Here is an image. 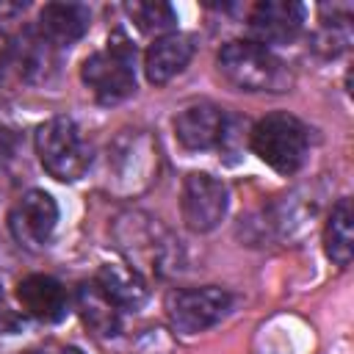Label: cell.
I'll list each match as a JSON object with an SVG mask.
<instances>
[{
  "instance_id": "obj_1",
  "label": "cell",
  "mask_w": 354,
  "mask_h": 354,
  "mask_svg": "<svg viewBox=\"0 0 354 354\" xmlns=\"http://www.w3.org/2000/svg\"><path fill=\"white\" fill-rule=\"evenodd\" d=\"M216 64L224 80L241 91H285L290 86L285 64L268 47L254 41H227Z\"/></svg>"
},
{
  "instance_id": "obj_2",
  "label": "cell",
  "mask_w": 354,
  "mask_h": 354,
  "mask_svg": "<svg viewBox=\"0 0 354 354\" xmlns=\"http://www.w3.org/2000/svg\"><path fill=\"white\" fill-rule=\"evenodd\" d=\"M80 77L91 88V94L105 105L127 100L136 91V47H133V41L122 30L111 33L108 47L83 61Z\"/></svg>"
},
{
  "instance_id": "obj_3",
  "label": "cell",
  "mask_w": 354,
  "mask_h": 354,
  "mask_svg": "<svg viewBox=\"0 0 354 354\" xmlns=\"http://www.w3.org/2000/svg\"><path fill=\"white\" fill-rule=\"evenodd\" d=\"M36 155L44 171L61 183L80 180L91 163V149L69 116L47 119L36 130Z\"/></svg>"
},
{
  "instance_id": "obj_4",
  "label": "cell",
  "mask_w": 354,
  "mask_h": 354,
  "mask_svg": "<svg viewBox=\"0 0 354 354\" xmlns=\"http://www.w3.org/2000/svg\"><path fill=\"white\" fill-rule=\"evenodd\" d=\"M249 144L254 155L279 174L299 171L307 158V130L290 113H268L260 119L249 133Z\"/></svg>"
},
{
  "instance_id": "obj_5",
  "label": "cell",
  "mask_w": 354,
  "mask_h": 354,
  "mask_svg": "<svg viewBox=\"0 0 354 354\" xmlns=\"http://www.w3.org/2000/svg\"><path fill=\"white\" fill-rule=\"evenodd\" d=\"M232 304V296L216 285L207 288H188V290H171L166 296V313L177 332L196 335L218 324Z\"/></svg>"
},
{
  "instance_id": "obj_6",
  "label": "cell",
  "mask_w": 354,
  "mask_h": 354,
  "mask_svg": "<svg viewBox=\"0 0 354 354\" xmlns=\"http://www.w3.org/2000/svg\"><path fill=\"white\" fill-rule=\"evenodd\" d=\"M183 221L191 232H210L227 213V185L207 171H191L180 196Z\"/></svg>"
},
{
  "instance_id": "obj_7",
  "label": "cell",
  "mask_w": 354,
  "mask_h": 354,
  "mask_svg": "<svg viewBox=\"0 0 354 354\" xmlns=\"http://www.w3.org/2000/svg\"><path fill=\"white\" fill-rule=\"evenodd\" d=\"M55 224H58V205L47 191L39 188L22 194L8 213L11 235L17 238V243L28 249H41L50 241Z\"/></svg>"
},
{
  "instance_id": "obj_8",
  "label": "cell",
  "mask_w": 354,
  "mask_h": 354,
  "mask_svg": "<svg viewBox=\"0 0 354 354\" xmlns=\"http://www.w3.org/2000/svg\"><path fill=\"white\" fill-rule=\"evenodd\" d=\"M304 28V6L296 0H263L249 14L254 44H288Z\"/></svg>"
},
{
  "instance_id": "obj_9",
  "label": "cell",
  "mask_w": 354,
  "mask_h": 354,
  "mask_svg": "<svg viewBox=\"0 0 354 354\" xmlns=\"http://www.w3.org/2000/svg\"><path fill=\"white\" fill-rule=\"evenodd\" d=\"M227 113L213 102H191L174 116L177 141L185 149H213L221 144Z\"/></svg>"
},
{
  "instance_id": "obj_10",
  "label": "cell",
  "mask_w": 354,
  "mask_h": 354,
  "mask_svg": "<svg viewBox=\"0 0 354 354\" xmlns=\"http://www.w3.org/2000/svg\"><path fill=\"white\" fill-rule=\"evenodd\" d=\"M17 75L28 83H47L58 72V44L39 28H22L17 44H11Z\"/></svg>"
},
{
  "instance_id": "obj_11",
  "label": "cell",
  "mask_w": 354,
  "mask_h": 354,
  "mask_svg": "<svg viewBox=\"0 0 354 354\" xmlns=\"http://www.w3.org/2000/svg\"><path fill=\"white\" fill-rule=\"evenodd\" d=\"M17 299L22 304V310L36 318V321H44V324H55L66 315V288L47 277V274H30L25 279H19L17 285Z\"/></svg>"
},
{
  "instance_id": "obj_12",
  "label": "cell",
  "mask_w": 354,
  "mask_h": 354,
  "mask_svg": "<svg viewBox=\"0 0 354 354\" xmlns=\"http://www.w3.org/2000/svg\"><path fill=\"white\" fill-rule=\"evenodd\" d=\"M194 55V39L185 33H166L155 39L144 53V72L147 80L155 86L169 83L174 75H180Z\"/></svg>"
},
{
  "instance_id": "obj_13",
  "label": "cell",
  "mask_w": 354,
  "mask_h": 354,
  "mask_svg": "<svg viewBox=\"0 0 354 354\" xmlns=\"http://www.w3.org/2000/svg\"><path fill=\"white\" fill-rule=\"evenodd\" d=\"M94 282L119 310H138L149 296L147 279L130 263H102Z\"/></svg>"
},
{
  "instance_id": "obj_14",
  "label": "cell",
  "mask_w": 354,
  "mask_h": 354,
  "mask_svg": "<svg viewBox=\"0 0 354 354\" xmlns=\"http://www.w3.org/2000/svg\"><path fill=\"white\" fill-rule=\"evenodd\" d=\"M91 25V11L83 3H47L39 14V30L58 47L77 41Z\"/></svg>"
},
{
  "instance_id": "obj_15",
  "label": "cell",
  "mask_w": 354,
  "mask_h": 354,
  "mask_svg": "<svg viewBox=\"0 0 354 354\" xmlns=\"http://www.w3.org/2000/svg\"><path fill=\"white\" fill-rule=\"evenodd\" d=\"M324 252L335 266H348L354 254V213L351 199L335 202L324 227Z\"/></svg>"
},
{
  "instance_id": "obj_16",
  "label": "cell",
  "mask_w": 354,
  "mask_h": 354,
  "mask_svg": "<svg viewBox=\"0 0 354 354\" xmlns=\"http://www.w3.org/2000/svg\"><path fill=\"white\" fill-rule=\"evenodd\" d=\"M77 310L97 335L111 337L119 332V307L100 290L97 282H83L77 288Z\"/></svg>"
},
{
  "instance_id": "obj_17",
  "label": "cell",
  "mask_w": 354,
  "mask_h": 354,
  "mask_svg": "<svg viewBox=\"0 0 354 354\" xmlns=\"http://www.w3.org/2000/svg\"><path fill=\"white\" fill-rule=\"evenodd\" d=\"M124 11L130 14V19L144 33H163L166 36V30H171L177 25V11L160 0H136V3H127Z\"/></svg>"
},
{
  "instance_id": "obj_18",
  "label": "cell",
  "mask_w": 354,
  "mask_h": 354,
  "mask_svg": "<svg viewBox=\"0 0 354 354\" xmlns=\"http://www.w3.org/2000/svg\"><path fill=\"white\" fill-rule=\"evenodd\" d=\"M14 149H17V136H14V130L6 127V124H0V166H6V163L11 160Z\"/></svg>"
},
{
  "instance_id": "obj_19",
  "label": "cell",
  "mask_w": 354,
  "mask_h": 354,
  "mask_svg": "<svg viewBox=\"0 0 354 354\" xmlns=\"http://www.w3.org/2000/svg\"><path fill=\"white\" fill-rule=\"evenodd\" d=\"M11 61V44H8V39H6V33H0V77H3V72H6V64Z\"/></svg>"
},
{
  "instance_id": "obj_20",
  "label": "cell",
  "mask_w": 354,
  "mask_h": 354,
  "mask_svg": "<svg viewBox=\"0 0 354 354\" xmlns=\"http://www.w3.org/2000/svg\"><path fill=\"white\" fill-rule=\"evenodd\" d=\"M22 8H25V3H0V17L17 14V11H22Z\"/></svg>"
},
{
  "instance_id": "obj_21",
  "label": "cell",
  "mask_w": 354,
  "mask_h": 354,
  "mask_svg": "<svg viewBox=\"0 0 354 354\" xmlns=\"http://www.w3.org/2000/svg\"><path fill=\"white\" fill-rule=\"evenodd\" d=\"M58 354H83V351H80V348H75V346H69V348H61Z\"/></svg>"
}]
</instances>
